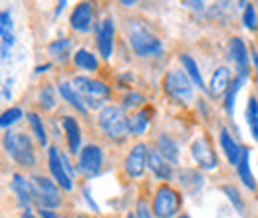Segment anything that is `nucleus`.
Returning <instances> with one entry per match:
<instances>
[{"instance_id": "nucleus-13", "label": "nucleus", "mask_w": 258, "mask_h": 218, "mask_svg": "<svg viewBox=\"0 0 258 218\" xmlns=\"http://www.w3.org/2000/svg\"><path fill=\"white\" fill-rule=\"evenodd\" d=\"M113 36H115L113 20L111 18H103L96 28V44L103 60H109L111 54H113Z\"/></svg>"}, {"instance_id": "nucleus-51", "label": "nucleus", "mask_w": 258, "mask_h": 218, "mask_svg": "<svg viewBox=\"0 0 258 218\" xmlns=\"http://www.w3.org/2000/svg\"><path fill=\"white\" fill-rule=\"evenodd\" d=\"M76 218H86V216H76Z\"/></svg>"}, {"instance_id": "nucleus-34", "label": "nucleus", "mask_w": 258, "mask_h": 218, "mask_svg": "<svg viewBox=\"0 0 258 218\" xmlns=\"http://www.w3.org/2000/svg\"><path fill=\"white\" fill-rule=\"evenodd\" d=\"M242 24H244V28H248V30H256L258 28V16H256V10H254L252 4H246V6H244Z\"/></svg>"}, {"instance_id": "nucleus-27", "label": "nucleus", "mask_w": 258, "mask_h": 218, "mask_svg": "<svg viewBox=\"0 0 258 218\" xmlns=\"http://www.w3.org/2000/svg\"><path fill=\"white\" fill-rule=\"evenodd\" d=\"M179 60L183 63V69L187 71V76L191 78L195 88H199L201 92H209V86L205 84V80H203V76H201V69H199V65H197V62H195L193 58H191L189 54H181Z\"/></svg>"}, {"instance_id": "nucleus-36", "label": "nucleus", "mask_w": 258, "mask_h": 218, "mask_svg": "<svg viewBox=\"0 0 258 218\" xmlns=\"http://www.w3.org/2000/svg\"><path fill=\"white\" fill-rule=\"evenodd\" d=\"M145 101V97L141 94H137V92H129V94H125V97H123V103H121V107L123 109H129V107H137V105H141Z\"/></svg>"}, {"instance_id": "nucleus-5", "label": "nucleus", "mask_w": 258, "mask_h": 218, "mask_svg": "<svg viewBox=\"0 0 258 218\" xmlns=\"http://www.w3.org/2000/svg\"><path fill=\"white\" fill-rule=\"evenodd\" d=\"M74 88L80 92V95L84 97V101H86V105L90 109H99L105 103V99L109 97V86H105L99 80L88 78V76L74 78Z\"/></svg>"}, {"instance_id": "nucleus-23", "label": "nucleus", "mask_w": 258, "mask_h": 218, "mask_svg": "<svg viewBox=\"0 0 258 218\" xmlns=\"http://www.w3.org/2000/svg\"><path fill=\"white\" fill-rule=\"evenodd\" d=\"M72 50H74V42L70 38H58L48 44V56L56 63L68 62L72 56Z\"/></svg>"}, {"instance_id": "nucleus-28", "label": "nucleus", "mask_w": 258, "mask_h": 218, "mask_svg": "<svg viewBox=\"0 0 258 218\" xmlns=\"http://www.w3.org/2000/svg\"><path fill=\"white\" fill-rule=\"evenodd\" d=\"M244 121H246L250 133H252V139L258 141V99L254 95L248 97V103H246V109H244Z\"/></svg>"}, {"instance_id": "nucleus-38", "label": "nucleus", "mask_w": 258, "mask_h": 218, "mask_svg": "<svg viewBox=\"0 0 258 218\" xmlns=\"http://www.w3.org/2000/svg\"><path fill=\"white\" fill-rule=\"evenodd\" d=\"M0 32H12V14H10V10H2V14H0Z\"/></svg>"}, {"instance_id": "nucleus-21", "label": "nucleus", "mask_w": 258, "mask_h": 218, "mask_svg": "<svg viewBox=\"0 0 258 218\" xmlns=\"http://www.w3.org/2000/svg\"><path fill=\"white\" fill-rule=\"evenodd\" d=\"M147 167L151 169V173H153L159 181H171V177H173V165L167 163V161L157 153V149H151V151H149Z\"/></svg>"}, {"instance_id": "nucleus-46", "label": "nucleus", "mask_w": 258, "mask_h": 218, "mask_svg": "<svg viewBox=\"0 0 258 218\" xmlns=\"http://www.w3.org/2000/svg\"><path fill=\"white\" fill-rule=\"evenodd\" d=\"M66 4H68V2H66V0H62V2H60V4H58V8H56V12H54V14H56V16H60V14H62V10H64V6Z\"/></svg>"}, {"instance_id": "nucleus-35", "label": "nucleus", "mask_w": 258, "mask_h": 218, "mask_svg": "<svg viewBox=\"0 0 258 218\" xmlns=\"http://www.w3.org/2000/svg\"><path fill=\"white\" fill-rule=\"evenodd\" d=\"M0 44H2V60H6L12 46H14V34L12 32H0Z\"/></svg>"}, {"instance_id": "nucleus-12", "label": "nucleus", "mask_w": 258, "mask_h": 218, "mask_svg": "<svg viewBox=\"0 0 258 218\" xmlns=\"http://www.w3.org/2000/svg\"><path fill=\"white\" fill-rule=\"evenodd\" d=\"M10 190L14 192L16 200H18V206L20 208H30L34 200H36V190H34L32 181H28L26 177H22L20 173H14L10 177Z\"/></svg>"}, {"instance_id": "nucleus-37", "label": "nucleus", "mask_w": 258, "mask_h": 218, "mask_svg": "<svg viewBox=\"0 0 258 218\" xmlns=\"http://www.w3.org/2000/svg\"><path fill=\"white\" fill-rule=\"evenodd\" d=\"M135 216L137 218H157L153 214V208L145 202V200H137L135 204Z\"/></svg>"}, {"instance_id": "nucleus-14", "label": "nucleus", "mask_w": 258, "mask_h": 218, "mask_svg": "<svg viewBox=\"0 0 258 218\" xmlns=\"http://www.w3.org/2000/svg\"><path fill=\"white\" fill-rule=\"evenodd\" d=\"M70 26L76 32L88 34L94 28V6L90 2H80L70 16Z\"/></svg>"}, {"instance_id": "nucleus-17", "label": "nucleus", "mask_w": 258, "mask_h": 218, "mask_svg": "<svg viewBox=\"0 0 258 218\" xmlns=\"http://www.w3.org/2000/svg\"><path fill=\"white\" fill-rule=\"evenodd\" d=\"M219 145H221V149H223V153L225 157L228 159V163L232 165V167H238V163H240V157H242V147L236 143V139L228 133V129H221V135H219Z\"/></svg>"}, {"instance_id": "nucleus-49", "label": "nucleus", "mask_w": 258, "mask_h": 218, "mask_svg": "<svg viewBox=\"0 0 258 218\" xmlns=\"http://www.w3.org/2000/svg\"><path fill=\"white\" fill-rule=\"evenodd\" d=\"M127 218H137V216H135V212H129Z\"/></svg>"}, {"instance_id": "nucleus-42", "label": "nucleus", "mask_w": 258, "mask_h": 218, "mask_svg": "<svg viewBox=\"0 0 258 218\" xmlns=\"http://www.w3.org/2000/svg\"><path fill=\"white\" fill-rule=\"evenodd\" d=\"M40 216L42 218H60L54 210H48V208H40Z\"/></svg>"}, {"instance_id": "nucleus-24", "label": "nucleus", "mask_w": 258, "mask_h": 218, "mask_svg": "<svg viewBox=\"0 0 258 218\" xmlns=\"http://www.w3.org/2000/svg\"><path fill=\"white\" fill-rule=\"evenodd\" d=\"M236 173H238V179L242 181V185L248 188V190H256V181L252 177V171H250V149L242 147V157H240V163L236 167Z\"/></svg>"}, {"instance_id": "nucleus-31", "label": "nucleus", "mask_w": 258, "mask_h": 218, "mask_svg": "<svg viewBox=\"0 0 258 218\" xmlns=\"http://www.w3.org/2000/svg\"><path fill=\"white\" fill-rule=\"evenodd\" d=\"M38 103H40V107H42V109L52 111V109L56 107V103H58L56 88H54V86H50V84H46V86L40 90V94H38Z\"/></svg>"}, {"instance_id": "nucleus-30", "label": "nucleus", "mask_w": 258, "mask_h": 218, "mask_svg": "<svg viewBox=\"0 0 258 218\" xmlns=\"http://www.w3.org/2000/svg\"><path fill=\"white\" fill-rule=\"evenodd\" d=\"M26 117H28L30 131L34 133L36 141H38L42 147H46V145H48V135H46V127H44V123H42V117H40L38 113H34V111H30Z\"/></svg>"}, {"instance_id": "nucleus-39", "label": "nucleus", "mask_w": 258, "mask_h": 218, "mask_svg": "<svg viewBox=\"0 0 258 218\" xmlns=\"http://www.w3.org/2000/svg\"><path fill=\"white\" fill-rule=\"evenodd\" d=\"M82 192H84V198H86V202H88V204L92 206V210H94V212H99V206H97L96 202H94V196H92V190H90V188H88V187H84V188H82Z\"/></svg>"}, {"instance_id": "nucleus-15", "label": "nucleus", "mask_w": 258, "mask_h": 218, "mask_svg": "<svg viewBox=\"0 0 258 218\" xmlns=\"http://www.w3.org/2000/svg\"><path fill=\"white\" fill-rule=\"evenodd\" d=\"M177 181L181 188L185 190V194L189 196H195L197 192H201L205 188V177L201 175V171H195V169H181L177 173Z\"/></svg>"}, {"instance_id": "nucleus-45", "label": "nucleus", "mask_w": 258, "mask_h": 218, "mask_svg": "<svg viewBox=\"0 0 258 218\" xmlns=\"http://www.w3.org/2000/svg\"><path fill=\"white\" fill-rule=\"evenodd\" d=\"M20 218H36V214L32 212V208H26L24 212H22V216Z\"/></svg>"}, {"instance_id": "nucleus-16", "label": "nucleus", "mask_w": 258, "mask_h": 218, "mask_svg": "<svg viewBox=\"0 0 258 218\" xmlns=\"http://www.w3.org/2000/svg\"><path fill=\"white\" fill-rule=\"evenodd\" d=\"M228 60L236 65L238 74L248 76V50L240 38H232L228 42Z\"/></svg>"}, {"instance_id": "nucleus-32", "label": "nucleus", "mask_w": 258, "mask_h": 218, "mask_svg": "<svg viewBox=\"0 0 258 218\" xmlns=\"http://www.w3.org/2000/svg\"><path fill=\"white\" fill-rule=\"evenodd\" d=\"M223 192L226 194L228 202L234 206V210H236L240 216H244V214H246V204H244V200H242V196H240L238 188L232 187V185H225V187H223Z\"/></svg>"}, {"instance_id": "nucleus-50", "label": "nucleus", "mask_w": 258, "mask_h": 218, "mask_svg": "<svg viewBox=\"0 0 258 218\" xmlns=\"http://www.w3.org/2000/svg\"><path fill=\"white\" fill-rule=\"evenodd\" d=\"M177 218H191V216H189V214H179Z\"/></svg>"}, {"instance_id": "nucleus-8", "label": "nucleus", "mask_w": 258, "mask_h": 218, "mask_svg": "<svg viewBox=\"0 0 258 218\" xmlns=\"http://www.w3.org/2000/svg\"><path fill=\"white\" fill-rule=\"evenodd\" d=\"M103 167V151L97 145H86L78 157V171L86 179H94Z\"/></svg>"}, {"instance_id": "nucleus-3", "label": "nucleus", "mask_w": 258, "mask_h": 218, "mask_svg": "<svg viewBox=\"0 0 258 218\" xmlns=\"http://www.w3.org/2000/svg\"><path fill=\"white\" fill-rule=\"evenodd\" d=\"M4 151L16 165L20 167H34L36 153L32 147V139L22 131H6L4 133Z\"/></svg>"}, {"instance_id": "nucleus-19", "label": "nucleus", "mask_w": 258, "mask_h": 218, "mask_svg": "<svg viewBox=\"0 0 258 218\" xmlns=\"http://www.w3.org/2000/svg\"><path fill=\"white\" fill-rule=\"evenodd\" d=\"M155 149H157V153H159L167 163H171V165H177V163H179V143H177L171 135L161 133V135L157 137Z\"/></svg>"}, {"instance_id": "nucleus-4", "label": "nucleus", "mask_w": 258, "mask_h": 218, "mask_svg": "<svg viewBox=\"0 0 258 218\" xmlns=\"http://www.w3.org/2000/svg\"><path fill=\"white\" fill-rule=\"evenodd\" d=\"M163 90L173 101L181 105H189L195 99V86L185 69L171 67L163 78Z\"/></svg>"}, {"instance_id": "nucleus-9", "label": "nucleus", "mask_w": 258, "mask_h": 218, "mask_svg": "<svg viewBox=\"0 0 258 218\" xmlns=\"http://www.w3.org/2000/svg\"><path fill=\"white\" fill-rule=\"evenodd\" d=\"M191 155L195 163L203 169V171H215L219 167V157L213 149V143L207 137H199L195 139L191 145Z\"/></svg>"}, {"instance_id": "nucleus-18", "label": "nucleus", "mask_w": 258, "mask_h": 218, "mask_svg": "<svg viewBox=\"0 0 258 218\" xmlns=\"http://www.w3.org/2000/svg\"><path fill=\"white\" fill-rule=\"evenodd\" d=\"M62 125H64L70 153H72V155H80L82 149H84V147H82V129H80V123H78L74 117L66 115L64 119H62Z\"/></svg>"}, {"instance_id": "nucleus-10", "label": "nucleus", "mask_w": 258, "mask_h": 218, "mask_svg": "<svg viewBox=\"0 0 258 218\" xmlns=\"http://www.w3.org/2000/svg\"><path fill=\"white\" fill-rule=\"evenodd\" d=\"M147 161H149V149L145 143H137L131 147V151L125 157L123 169L131 179H141L145 169H147Z\"/></svg>"}, {"instance_id": "nucleus-40", "label": "nucleus", "mask_w": 258, "mask_h": 218, "mask_svg": "<svg viewBox=\"0 0 258 218\" xmlns=\"http://www.w3.org/2000/svg\"><path fill=\"white\" fill-rule=\"evenodd\" d=\"M12 84H14L12 78L4 82V86H2V97H4V99H10V97H12Z\"/></svg>"}, {"instance_id": "nucleus-22", "label": "nucleus", "mask_w": 258, "mask_h": 218, "mask_svg": "<svg viewBox=\"0 0 258 218\" xmlns=\"http://www.w3.org/2000/svg\"><path fill=\"white\" fill-rule=\"evenodd\" d=\"M228 88H230V69L225 65L217 67V71L209 82V94L213 97H221V95H226Z\"/></svg>"}, {"instance_id": "nucleus-25", "label": "nucleus", "mask_w": 258, "mask_h": 218, "mask_svg": "<svg viewBox=\"0 0 258 218\" xmlns=\"http://www.w3.org/2000/svg\"><path fill=\"white\" fill-rule=\"evenodd\" d=\"M151 115H153V109L151 107H143V109H137L131 117H129V131L131 135H143L147 131V127L151 123Z\"/></svg>"}, {"instance_id": "nucleus-48", "label": "nucleus", "mask_w": 258, "mask_h": 218, "mask_svg": "<svg viewBox=\"0 0 258 218\" xmlns=\"http://www.w3.org/2000/svg\"><path fill=\"white\" fill-rule=\"evenodd\" d=\"M121 4H123V6H133V4H135V2H129V0H123V2H121Z\"/></svg>"}, {"instance_id": "nucleus-41", "label": "nucleus", "mask_w": 258, "mask_h": 218, "mask_svg": "<svg viewBox=\"0 0 258 218\" xmlns=\"http://www.w3.org/2000/svg\"><path fill=\"white\" fill-rule=\"evenodd\" d=\"M62 161H64V167H66V171H68V175H70V177H72V179H74V177H76V173H78V171H76V169H74V165H72V163H70V159H68V157H66V155H62Z\"/></svg>"}, {"instance_id": "nucleus-43", "label": "nucleus", "mask_w": 258, "mask_h": 218, "mask_svg": "<svg viewBox=\"0 0 258 218\" xmlns=\"http://www.w3.org/2000/svg\"><path fill=\"white\" fill-rule=\"evenodd\" d=\"M250 56H252V63H254V69H256V84H258V52L256 50H252Z\"/></svg>"}, {"instance_id": "nucleus-2", "label": "nucleus", "mask_w": 258, "mask_h": 218, "mask_svg": "<svg viewBox=\"0 0 258 218\" xmlns=\"http://www.w3.org/2000/svg\"><path fill=\"white\" fill-rule=\"evenodd\" d=\"M97 125L101 129V133L115 143H123L125 137L131 135L129 117L125 115V109L117 107V105H105L103 109H99Z\"/></svg>"}, {"instance_id": "nucleus-20", "label": "nucleus", "mask_w": 258, "mask_h": 218, "mask_svg": "<svg viewBox=\"0 0 258 218\" xmlns=\"http://www.w3.org/2000/svg\"><path fill=\"white\" fill-rule=\"evenodd\" d=\"M58 94L62 95V99L68 101L76 111H80V113H84V115H88V105H86V101H84V97L80 95V92L74 88V84H70V82H62V84H58Z\"/></svg>"}, {"instance_id": "nucleus-11", "label": "nucleus", "mask_w": 258, "mask_h": 218, "mask_svg": "<svg viewBox=\"0 0 258 218\" xmlns=\"http://www.w3.org/2000/svg\"><path fill=\"white\" fill-rule=\"evenodd\" d=\"M48 167H50V173H52L54 181L64 188V190L72 192L74 190V179L66 171L64 161H62V153H60L58 147H50L48 149Z\"/></svg>"}, {"instance_id": "nucleus-33", "label": "nucleus", "mask_w": 258, "mask_h": 218, "mask_svg": "<svg viewBox=\"0 0 258 218\" xmlns=\"http://www.w3.org/2000/svg\"><path fill=\"white\" fill-rule=\"evenodd\" d=\"M22 115H24V111H22L20 107H10V109H6V111L2 113V117H0L2 129H8L10 125L18 123V121L22 119Z\"/></svg>"}, {"instance_id": "nucleus-26", "label": "nucleus", "mask_w": 258, "mask_h": 218, "mask_svg": "<svg viewBox=\"0 0 258 218\" xmlns=\"http://www.w3.org/2000/svg\"><path fill=\"white\" fill-rule=\"evenodd\" d=\"M246 80H248V76H246V74H236V78L232 80V84H230V88H228V92H226V95H225V111L230 119L234 117V103H236V95H238V92L242 90V86L246 84Z\"/></svg>"}, {"instance_id": "nucleus-7", "label": "nucleus", "mask_w": 258, "mask_h": 218, "mask_svg": "<svg viewBox=\"0 0 258 218\" xmlns=\"http://www.w3.org/2000/svg\"><path fill=\"white\" fill-rule=\"evenodd\" d=\"M36 190V200L40 202V206L48 208V210H54L62 204V194H60V185L48 177H42V175H36L30 179Z\"/></svg>"}, {"instance_id": "nucleus-1", "label": "nucleus", "mask_w": 258, "mask_h": 218, "mask_svg": "<svg viewBox=\"0 0 258 218\" xmlns=\"http://www.w3.org/2000/svg\"><path fill=\"white\" fill-rule=\"evenodd\" d=\"M127 42L133 54L139 58H159L163 54L161 38L143 20H129L127 22Z\"/></svg>"}, {"instance_id": "nucleus-29", "label": "nucleus", "mask_w": 258, "mask_h": 218, "mask_svg": "<svg viewBox=\"0 0 258 218\" xmlns=\"http://www.w3.org/2000/svg\"><path fill=\"white\" fill-rule=\"evenodd\" d=\"M74 63L80 67V69H86V71H96L99 67V62H97L96 54H92L90 50L82 48L74 54Z\"/></svg>"}, {"instance_id": "nucleus-44", "label": "nucleus", "mask_w": 258, "mask_h": 218, "mask_svg": "<svg viewBox=\"0 0 258 218\" xmlns=\"http://www.w3.org/2000/svg\"><path fill=\"white\" fill-rule=\"evenodd\" d=\"M183 4H185V6H191V8H197V10H199V8H203V6H205V4H203V2H191V0H187V2H183Z\"/></svg>"}, {"instance_id": "nucleus-6", "label": "nucleus", "mask_w": 258, "mask_h": 218, "mask_svg": "<svg viewBox=\"0 0 258 218\" xmlns=\"http://www.w3.org/2000/svg\"><path fill=\"white\" fill-rule=\"evenodd\" d=\"M153 214L157 218H177L181 208V194L169 185H161L153 196Z\"/></svg>"}, {"instance_id": "nucleus-47", "label": "nucleus", "mask_w": 258, "mask_h": 218, "mask_svg": "<svg viewBox=\"0 0 258 218\" xmlns=\"http://www.w3.org/2000/svg\"><path fill=\"white\" fill-rule=\"evenodd\" d=\"M46 69H50V63H44V65H38V67H36V74H42V71H46Z\"/></svg>"}]
</instances>
